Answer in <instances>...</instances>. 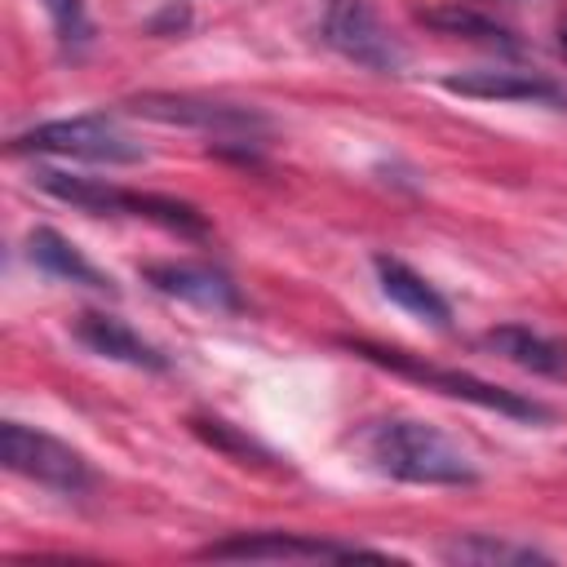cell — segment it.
Listing matches in <instances>:
<instances>
[{
    "instance_id": "1",
    "label": "cell",
    "mask_w": 567,
    "mask_h": 567,
    "mask_svg": "<svg viewBox=\"0 0 567 567\" xmlns=\"http://www.w3.org/2000/svg\"><path fill=\"white\" fill-rule=\"evenodd\" d=\"M350 452L399 483H434V487H461V483H478V465L474 456L443 434L430 421L416 416H377L363 421L350 434Z\"/></svg>"
},
{
    "instance_id": "2",
    "label": "cell",
    "mask_w": 567,
    "mask_h": 567,
    "mask_svg": "<svg viewBox=\"0 0 567 567\" xmlns=\"http://www.w3.org/2000/svg\"><path fill=\"white\" fill-rule=\"evenodd\" d=\"M40 190H49L53 199L71 204V208H84L93 217H106V213H124V217H146V221H159L168 230H186V235H204V217L182 204V199H168V195H146V190H128V186H115V182H102V177H75V173H58V168H44L40 177Z\"/></svg>"
},
{
    "instance_id": "3",
    "label": "cell",
    "mask_w": 567,
    "mask_h": 567,
    "mask_svg": "<svg viewBox=\"0 0 567 567\" xmlns=\"http://www.w3.org/2000/svg\"><path fill=\"white\" fill-rule=\"evenodd\" d=\"M13 151H35V155H62V159H84V164H137L146 159V146L111 115H71V120H49L13 137Z\"/></svg>"
},
{
    "instance_id": "4",
    "label": "cell",
    "mask_w": 567,
    "mask_h": 567,
    "mask_svg": "<svg viewBox=\"0 0 567 567\" xmlns=\"http://www.w3.org/2000/svg\"><path fill=\"white\" fill-rule=\"evenodd\" d=\"M346 346H350L359 359H368V363H381V368H390V372H399V377H412V381H421V385H430V390H439V394L478 403V408H487V412H505V416H518V421H545V416H549L536 399H523V394H514V390H505V385H492V381L470 377V372H456V368L421 363V359L408 354V350H390V346H372V341H346Z\"/></svg>"
},
{
    "instance_id": "5",
    "label": "cell",
    "mask_w": 567,
    "mask_h": 567,
    "mask_svg": "<svg viewBox=\"0 0 567 567\" xmlns=\"http://www.w3.org/2000/svg\"><path fill=\"white\" fill-rule=\"evenodd\" d=\"M0 461H4V470L22 474L31 483H44L53 492H84L93 478L89 461L71 443H62L44 430H31L22 421L0 425Z\"/></svg>"
},
{
    "instance_id": "6",
    "label": "cell",
    "mask_w": 567,
    "mask_h": 567,
    "mask_svg": "<svg viewBox=\"0 0 567 567\" xmlns=\"http://www.w3.org/2000/svg\"><path fill=\"white\" fill-rule=\"evenodd\" d=\"M319 31H323V40H328L341 58H350L354 66L394 75V71H403V62H408L403 44L394 40V31L377 18V9H372L368 0H323Z\"/></svg>"
},
{
    "instance_id": "7",
    "label": "cell",
    "mask_w": 567,
    "mask_h": 567,
    "mask_svg": "<svg viewBox=\"0 0 567 567\" xmlns=\"http://www.w3.org/2000/svg\"><path fill=\"white\" fill-rule=\"evenodd\" d=\"M137 115L146 120H159V124H190V128H204V133H217V137H230V142H252L266 120L261 111L252 106H230V102H208V97H177V93H146L133 102Z\"/></svg>"
},
{
    "instance_id": "8",
    "label": "cell",
    "mask_w": 567,
    "mask_h": 567,
    "mask_svg": "<svg viewBox=\"0 0 567 567\" xmlns=\"http://www.w3.org/2000/svg\"><path fill=\"white\" fill-rule=\"evenodd\" d=\"M447 93L461 97H483V102H540V106H567V84L540 75V71H518V66H478L443 80Z\"/></svg>"
},
{
    "instance_id": "9",
    "label": "cell",
    "mask_w": 567,
    "mask_h": 567,
    "mask_svg": "<svg viewBox=\"0 0 567 567\" xmlns=\"http://www.w3.org/2000/svg\"><path fill=\"white\" fill-rule=\"evenodd\" d=\"M199 554L204 558H381L377 549L337 545V540L301 536V532H244V536H226L217 545H204Z\"/></svg>"
},
{
    "instance_id": "10",
    "label": "cell",
    "mask_w": 567,
    "mask_h": 567,
    "mask_svg": "<svg viewBox=\"0 0 567 567\" xmlns=\"http://www.w3.org/2000/svg\"><path fill=\"white\" fill-rule=\"evenodd\" d=\"M146 279H151L164 297L190 301V306L213 310V315H221V310H239V306H244L239 288H235L221 270L199 266V261H155V266H146Z\"/></svg>"
},
{
    "instance_id": "11",
    "label": "cell",
    "mask_w": 567,
    "mask_h": 567,
    "mask_svg": "<svg viewBox=\"0 0 567 567\" xmlns=\"http://www.w3.org/2000/svg\"><path fill=\"white\" fill-rule=\"evenodd\" d=\"M372 266H377V284H381V292H385L399 310L416 315V319L430 323V328H447V323H452V306H447V297H443L425 275H416L408 261H399V257H377Z\"/></svg>"
},
{
    "instance_id": "12",
    "label": "cell",
    "mask_w": 567,
    "mask_h": 567,
    "mask_svg": "<svg viewBox=\"0 0 567 567\" xmlns=\"http://www.w3.org/2000/svg\"><path fill=\"white\" fill-rule=\"evenodd\" d=\"M75 337L102 359H115V363H128V368H146V372H164L168 368V359L151 341H142L128 323H120L111 315H80L75 319Z\"/></svg>"
},
{
    "instance_id": "13",
    "label": "cell",
    "mask_w": 567,
    "mask_h": 567,
    "mask_svg": "<svg viewBox=\"0 0 567 567\" xmlns=\"http://www.w3.org/2000/svg\"><path fill=\"white\" fill-rule=\"evenodd\" d=\"M27 257H31L44 275H53V279L80 284V288H93V292H115L111 275H102L66 235H58V230H49V226H40V230L27 235Z\"/></svg>"
},
{
    "instance_id": "14",
    "label": "cell",
    "mask_w": 567,
    "mask_h": 567,
    "mask_svg": "<svg viewBox=\"0 0 567 567\" xmlns=\"http://www.w3.org/2000/svg\"><path fill=\"white\" fill-rule=\"evenodd\" d=\"M483 346H487L492 354H501V359L527 368V372H540V377L567 372V346L554 341V337H545V332H532V328H523V323H501V328L483 332Z\"/></svg>"
},
{
    "instance_id": "15",
    "label": "cell",
    "mask_w": 567,
    "mask_h": 567,
    "mask_svg": "<svg viewBox=\"0 0 567 567\" xmlns=\"http://www.w3.org/2000/svg\"><path fill=\"white\" fill-rule=\"evenodd\" d=\"M425 22L439 27V31H447V35H465V40L492 44V49H501V53H514V49H518V40H509V31H505L501 22L478 18V13H470V9H434V13H425Z\"/></svg>"
},
{
    "instance_id": "16",
    "label": "cell",
    "mask_w": 567,
    "mask_h": 567,
    "mask_svg": "<svg viewBox=\"0 0 567 567\" xmlns=\"http://www.w3.org/2000/svg\"><path fill=\"white\" fill-rule=\"evenodd\" d=\"M443 558H452V563H536V558H545V554L532 549V545H514V540L465 536V540L443 545Z\"/></svg>"
},
{
    "instance_id": "17",
    "label": "cell",
    "mask_w": 567,
    "mask_h": 567,
    "mask_svg": "<svg viewBox=\"0 0 567 567\" xmlns=\"http://www.w3.org/2000/svg\"><path fill=\"white\" fill-rule=\"evenodd\" d=\"M58 40L62 44H84L89 40V13H84V0H40Z\"/></svg>"
},
{
    "instance_id": "18",
    "label": "cell",
    "mask_w": 567,
    "mask_h": 567,
    "mask_svg": "<svg viewBox=\"0 0 567 567\" xmlns=\"http://www.w3.org/2000/svg\"><path fill=\"white\" fill-rule=\"evenodd\" d=\"M195 434H204L208 443H217V447H226V452H235V456H261V461H270L266 456V447H257L252 439H244V434H235V425H226V421H195Z\"/></svg>"
},
{
    "instance_id": "19",
    "label": "cell",
    "mask_w": 567,
    "mask_h": 567,
    "mask_svg": "<svg viewBox=\"0 0 567 567\" xmlns=\"http://www.w3.org/2000/svg\"><path fill=\"white\" fill-rule=\"evenodd\" d=\"M563 49H567V22H563Z\"/></svg>"
},
{
    "instance_id": "20",
    "label": "cell",
    "mask_w": 567,
    "mask_h": 567,
    "mask_svg": "<svg viewBox=\"0 0 567 567\" xmlns=\"http://www.w3.org/2000/svg\"><path fill=\"white\" fill-rule=\"evenodd\" d=\"M505 4H514V0H505Z\"/></svg>"
}]
</instances>
